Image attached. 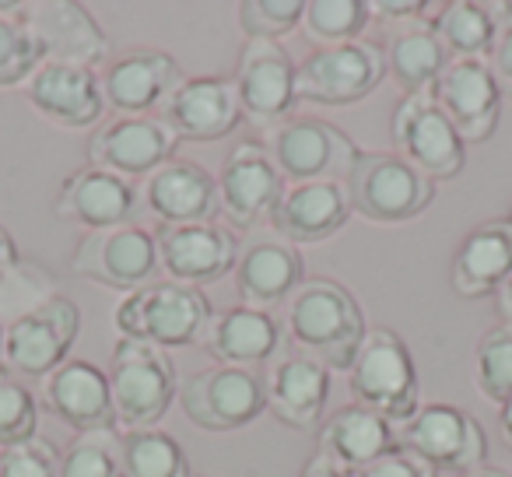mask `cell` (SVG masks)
Listing matches in <instances>:
<instances>
[{"mask_svg": "<svg viewBox=\"0 0 512 477\" xmlns=\"http://www.w3.org/2000/svg\"><path fill=\"white\" fill-rule=\"evenodd\" d=\"M39 428V397L25 379L0 365V449L15 442L36 439Z\"/></svg>", "mask_w": 512, "mask_h": 477, "instance_id": "74e56055", "label": "cell"}, {"mask_svg": "<svg viewBox=\"0 0 512 477\" xmlns=\"http://www.w3.org/2000/svg\"><path fill=\"white\" fill-rule=\"evenodd\" d=\"M155 246L158 267L169 274V281L186 288H204L221 281L239 257V239L221 221L158 225Z\"/></svg>", "mask_w": 512, "mask_h": 477, "instance_id": "5bb4252c", "label": "cell"}, {"mask_svg": "<svg viewBox=\"0 0 512 477\" xmlns=\"http://www.w3.org/2000/svg\"><path fill=\"white\" fill-rule=\"evenodd\" d=\"M386 78L383 46L376 43H344L313 50L295 71V92L302 102L320 106H355L369 99Z\"/></svg>", "mask_w": 512, "mask_h": 477, "instance_id": "9c48e42d", "label": "cell"}, {"mask_svg": "<svg viewBox=\"0 0 512 477\" xmlns=\"http://www.w3.org/2000/svg\"><path fill=\"white\" fill-rule=\"evenodd\" d=\"M386 74L404 88V95L432 92L439 74L446 71L449 53L442 50L439 36L432 32V22H404L390 32L383 46Z\"/></svg>", "mask_w": 512, "mask_h": 477, "instance_id": "4dcf8cb0", "label": "cell"}, {"mask_svg": "<svg viewBox=\"0 0 512 477\" xmlns=\"http://www.w3.org/2000/svg\"><path fill=\"white\" fill-rule=\"evenodd\" d=\"M295 64L285 46L278 43H246L235 71V95L239 109L253 127L274 130L292 120V109L299 102L295 92Z\"/></svg>", "mask_w": 512, "mask_h": 477, "instance_id": "9a60e30c", "label": "cell"}, {"mask_svg": "<svg viewBox=\"0 0 512 477\" xmlns=\"http://www.w3.org/2000/svg\"><path fill=\"white\" fill-rule=\"evenodd\" d=\"M25 15H29V4H0V85L4 88L29 81L43 64V50Z\"/></svg>", "mask_w": 512, "mask_h": 477, "instance_id": "e575fe53", "label": "cell"}, {"mask_svg": "<svg viewBox=\"0 0 512 477\" xmlns=\"http://www.w3.org/2000/svg\"><path fill=\"white\" fill-rule=\"evenodd\" d=\"M512 274V218L470 228L453 253V292L460 299H488Z\"/></svg>", "mask_w": 512, "mask_h": 477, "instance_id": "f546056e", "label": "cell"}, {"mask_svg": "<svg viewBox=\"0 0 512 477\" xmlns=\"http://www.w3.org/2000/svg\"><path fill=\"white\" fill-rule=\"evenodd\" d=\"M348 186L334 179H316V183H288L278 207L271 214L274 232L285 243H327L351 218Z\"/></svg>", "mask_w": 512, "mask_h": 477, "instance_id": "d4e9b609", "label": "cell"}, {"mask_svg": "<svg viewBox=\"0 0 512 477\" xmlns=\"http://www.w3.org/2000/svg\"><path fill=\"white\" fill-rule=\"evenodd\" d=\"M285 327L288 341L299 348V355L316 358L320 365L351 369L358 348H362L369 323L358 306V299L330 278H306L295 295L285 302Z\"/></svg>", "mask_w": 512, "mask_h": 477, "instance_id": "6da1fadb", "label": "cell"}, {"mask_svg": "<svg viewBox=\"0 0 512 477\" xmlns=\"http://www.w3.org/2000/svg\"><path fill=\"white\" fill-rule=\"evenodd\" d=\"M498 11L502 4H477V0H453L442 4L432 18V32L439 36L449 60H488L495 43Z\"/></svg>", "mask_w": 512, "mask_h": 477, "instance_id": "1f68e13d", "label": "cell"}, {"mask_svg": "<svg viewBox=\"0 0 512 477\" xmlns=\"http://www.w3.org/2000/svg\"><path fill=\"white\" fill-rule=\"evenodd\" d=\"M460 477H512V474H505V470H498V467H474Z\"/></svg>", "mask_w": 512, "mask_h": 477, "instance_id": "c3c4849f", "label": "cell"}, {"mask_svg": "<svg viewBox=\"0 0 512 477\" xmlns=\"http://www.w3.org/2000/svg\"><path fill=\"white\" fill-rule=\"evenodd\" d=\"M397 446V425L362 404H348L334 411L316 432V453L327 456L330 463H337L348 474H358L369 463H376L379 456L393 453Z\"/></svg>", "mask_w": 512, "mask_h": 477, "instance_id": "83f0119b", "label": "cell"}, {"mask_svg": "<svg viewBox=\"0 0 512 477\" xmlns=\"http://www.w3.org/2000/svg\"><path fill=\"white\" fill-rule=\"evenodd\" d=\"M306 15V0H242L239 29L249 43H278L281 36L295 32Z\"/></svg>", "mask_w": 512, "mask_h": 477, "instance_id": "f35d334b", "label": "cell"}, {"mask_svg": "<svg viewBox=\"0 0 512 477\" xmlns=\"http://www.w3.org/2000/svg\"><path fill=\"white\" fill-rule=\"evenodd\" d=\"M57 477H123L120 439L113 432H78L60 453Z\"/></svg>", "mask_w": 512, "mask_h": 477, "instance_id": "8d00e7d4", "label": "cell"}, {"mask_svg": "<svg viewBox=\"0 0 512 477\" xmlns=\"http://www.w3.org/2000/svg\"><path fill=\"white\" fill-rule=\"evenodd\" d=\"M348 383L355 393V404L390 418L393 425H404L418 411V365L404 337L390 327H369L355 362L348 369Z\"/></svg>", "mask_w": 512, "mask_h": 477, "instance_id": "3957f363", "label": "cell"}, {"mask_svg": "<svg viewBox=\"0 0 512 477\" xmlns=\"http://www.w3.org/2000/svg\"><path fill=\"white\" fill-rule=\"evenodd\" d=\"M99 81L109 109L123 116H144L151 106H162L169 99V92L183 81V74L165 50L137 46V50H127L109 60Z\"/></svg>", "mask_w": 512, "mask_h": 477, "instance_id": "603a6c76", "label": "cell"}, {"mask_svg": "<svg viewBox=\"0 0 512 477\" xmlns=\"http://www.w3.org/2000/svg\"><path fill=\"white\" fill-rule=\"evenodd\" d=\"M390 134L397 144V155L411 162L428 179H453L463 172L467 151L449 123V116L439 109L432 92L404 95L390 116Z\"/></svg>", "mask_w": 512, "mask_h": 477, "instance_id": "30bf717a", "label": "cell"}, {"mask_svg": "<svg viewBox=\"0 0 512 477\" xmlns=\"http://www.w3.org/2000/svg\"><path fill=\"white\" fill-rule=\"evenodd\" d=\"M355 477H435V470L425 460H418L414 453H407L404 446H397L393 453L379 456L376 463L358 470Z\"/></svg>", "mask_w": 512, "mask_h": 477, "instance_id": "b9f144b4", "label": "cell"}, {"mask_svg": "<svg viewBox=\"0 0 512 477\" xmlns=\"http://www.w3.org/2000/svg\"><path fill=\"white\" fill-rule=\"evenodd\" d=\"M488 67L495 74L502 95H512V4H502V11H498V29L488 53Z\"/></svg>", "mask_w": 512, "mask_h": 477, "instance_id": "60d3db41", "label": "cell"}, {"mask_svg": "<svg viewBox=\"0 0 512 477\" xmlns=\"http://www.w3.org/2000/svg\"><path fill=\"white\" fill-rule=\"evenodd\" d=\"M498 432H502L505 446L512 449V393L498 404Z\"/></svg>", "mask_w": 512, "mask_h": 477, "instance_id": "7dc6e473", "label": "cell"}, {"mask_svg": "<svg viewBox=\"0 0 512 477\" xmlns=\"http://www.w3.org/2000/svg\"><path fill=\"white\" fill-rule=\"evenodd\" d=\"M81 309L64 295L4 323V369L18 379H46L67 362L78 341Z\"/></svg>", "mask_w": 512, "mask_h": 477, "instance_id": "52a82bcc", "label": "cell"}, {"mask_svg": "<svg viewBox=\"0 0 512 477\" xmlns=\"http://www.w3.org/2000/svg\"><path fill=\"white\" fill-rule=\"evenodd\" d=\"M397 439L435 474L439 470L467 474L474 467H484V456H488V435L481 421L456 404L418 407L404 425H397Z\"/></svg>", "mask_w": 512, "mask_h": 477, "instance_id": "ba28073f", "label": "cell"}, {"mask_svg": "<svg viewBox=\"0 0 512 477\" xmlns=\"http://www.w3.org/2000/svg\"><path fill=\"white\" fill-rule=\"evenodd\" d=\"M264 148L271 151L285 183H316V179L344 183L355 158L362 155V148L341 127L316 116H292L288 123L274 127Z\"/></svg>", "mask_w": 512, "mask_h": 477, "instance_id": "8992f818", "label": "cell"}, {"mask_svg": "<svg viewBox=\"0 0 512 477\" xmlns=\"http://www.w3.org/2000/svg\"><path fill=\"white\" fill-rule=\"evenodd\" d=\"M43 404L78 432H113L116 425L106 369L85 358H67L57 372L43 379Z\"/></svg>", "mask_w": 512, "mask_h": 477, "instance_id": "484cf974", "label": "cell"}, {"mask_svg": "<svg viewBox=\"0 0 512 477\" xmlns=\"http://www.w3.org/2000/svg\"><path fill=\"white\" fill-rule=\"evenodd\" d=\"M18 264V246H15V235L8 228L0 225V278Z\"/></svg>", "mask_w": 512, "mask_h": 477, "instance_id": "f6af8a7d", "label": "cell"}, {"mask_svg": "<svg viewBox=\"0 0 512 477\" xmlns=\"http://www.w3.org/2000/svg\"><path fill=\"white\" fill-rule=\"evenodd\" d=\"M372 22V8L365 0H309L306 15H302V29H306L309 43L323 46H344L358 43L362 32Z\"/></svg>", "mask_w": 512, "mask_h": 477, "instance_id": "836d02e7", "label": "cell"}, {"mask_svg": "<svg viewBox=\"0 0 512 477\" xmlns=\"http://www.w3.org/2000/svg\"><path fill=\"white\" fill-rule=\"evenodd\" d=\"M299 477H355V474H348V470H341V467H337V463H330L327 456L313 453L306 463H302Z\"/></svg>", "mask_w": 512, "mask_h": 477, "instance_id": "ee69618b", "label": "cell"}, {"mask_svg": "<svg viewBox=\"0 0 512 477\" xmlns=\"http://www.w3.org/2000/svg\"><path fill=\"white\" fill-rule=\"evenodd\" d=\"M141 207V193L130 179L116 176V172L85 169L71 172L60 186L57 200H53V211L64 221H74L85 232H102V228H116V225H130Z\"/></svg>", "mask_w": 512, "mask_h": 477, "instance_id": "7402d4cb", "label": "cell"}, {"mask_svg": "<svg viewBox=\"0 0 512 477\" xmlns=\"http://www.w3.org/2000/svg\"><path fill=\"white\" fill-rule=\"evenodd\" d=\"M285 341V330L264 309L232 306L211 313L204 334H200V348L214 358L218 365H235V369H249L267 358H274Z\"/></svg>", "mask_w": 512, "mask_h": 477, "instance_id": "f1b7e54d", "label": "cell"}, {"mask_svg": "<svg viewBox=\"0 0 512 477\" xmlns=\"http://www.w3.org/2000/svg\"><path fill=\"white\" fill-rule=\"evenodd\" d=\"M474 386L484 400L502 404L512 393V327H491L474 348Z\"/></svg>", "mask_w": 512, "mask_h": 477, "instance_id": "d590c367", "label": "cell"}, {"mask_svg": "<svg viewBox=\"0 0 512 477\" xmlns=\"http://www.w3.org/2000/svg\"><path fill=\"white\" fill-rule=\"evenodd\" d=\"M162 120L176 141H221L242 120L235 81L221 74L183 78L162 102Z\"/></svg>", "mask_w": 512, "mask_h": 477, "instance_id": "e0dca14e", "label": "cell"}, {"mask_svg": "<svg viewBox=\"0 0 512 477\" xmlns=\"http://www.w3.org/2000/svg\"><path fill=\"white\" fill-rule=\"evenodd\" d=\"M25 99L32 102L39 116L67 130L95 127L106 113L99 74L88 67L53 64V60H43L36 74L25 81Z\"/></svg>", "mask_w": 512, "mask_h": 477, "instance_id": "44dd1931", "label": "cell"}, {"mask_svg": "<svg viewBox=\"0 0 512 477\" xmlns=\"http://www.w3.org/2000/svg\"><path fill=\"white\" fill-rule=\"evenodd\" d=\"M71 271L106 288L137 292V288L151 285V274L158 271L155 232L134 225V221L102 228V232H85L71 253Z\"/></svg>", "mask_w": 512, "mask_h": 477, "instance_id": "7c38bea8", "label": "cell"}, {"mask_svg": "<svg viewBox=\"0 0 512 477\" xmlns=\"http://www.w3.org/2000/svg\"><path fill=\"white\" fill-rule=\"evenodd\" d=\"M60 453L46 439H25L0 449V477H57Z\"/></svg>", "mask_w": 512, "mask_h": 477, "instance_id": "ab89813d", "label": "cell"}, {"mask_svg": "<svg viewBox=\"0 0 512 477\" xmlns=\"http://www.w3.org/2000/svg\"><path fill=\"white\" fill-rule=\"evenodd\" d=\"M0 365H4V323H0Z\"/></svg>", "mask_w": 512, "mask_h": 477, "instance_id": "681fc988", "label": "cell"}, {"mask_svg": "<svg viewBox=\"0 0 512 477\" xmlns=\"http://www.w3.org/2000/svg\"><path fill=\"white\" fill-rule=\"evenodd\" d=\"M344 186H348L351 211L376 225L418 218L435 197L432 179L411 162H404L397 151H362Z\"/></svg>", "mask_w": 512, "mask_h": 477, "instance_id": "277c9868", "label": "cell"}, {"mask_svg": "<svg viewBox=\"0 0 512 477\" xmlns=\"http://www.w3.org/2000/svg\"><path fill=\"white\" fill-rule=\"evenodd\" d=\"M141 204L158 225H193L214 221L218 207V179L197 162H165L151 176H144Z\"/></svg>", "mask_w": 512, "mask_h": 477, "instance_id": "cb8c5ba5", "label": "cell"}, {"mask_svg": "<svg viewBox=\"0 0 512 477\" xmlns=\"http://www.w3.org/2000/svg\"><path fill=\"white\" fill-rule=\"evenodd\" d=\"M232 274L242 306L271 313L274 306H285L306 281V260L299 246L285 243L281 235H256L239 246Z\"/></svg>", "mask_w": 512, "mask_h": 477, "instance_id": "ac0fdd59", "label": "cell"}, {"mask_svg": "<svg viewBox=\"0 0 512 477\" xmlns=\"http://www.w3.org/2000/svg\"><path fill=\"white\" fill-rule=\"evenodd\" d=\"M109 393L116 421L130 428H151L165 418L176 397V365L162 348L123 337L109 358Z\"/></svg>", "mask_w": 512, "mask_h": 477, "instance_id": "5b68a950", "label": "cell"}, {"mask_svg": "<svg viewBox=\"0 0 512 477\" xmlns=\"http://www.w3.org/2000/svg\"><path fill=\"white\" fill-rule=\"evenodd\" d=\"M120 467L123 477H193L183 446L158 428H130L120 435Z\"/></svg>", "mask_w": 512, "mask_h": 477, "instance_id": "d6a6232c", "label": "cell"}, {"mask_svg": "<svg viewBox=\"0 0 512 477\" xmlns=\"http://www.w3.org/2000/svg\"><path fill=\"white\" fill-rule=\"evenodd\" d=\"M211 313V302L200 288H186L176 281H151L116 306V327L130 341L155 344L162 351L186 348V344L200 341Z\"/></svg>", "mask_w": 512, "mask_h": 477, "instance_id": "7a4b0ae2", "label": "cell"}, {"mask_svg": "<svg viewBox=\"0 0 512 477\" xmlns=\"http://www.w3.org/2000/svg\"><path fill=\"white\" fill-rule=\"evenodd\" d=\"M267 411L295 432L320 425L330 400V369L309 355H281L264 379Z\"/></svg>", "mask_w": 512, "mask_h": 477, "instance_id": "4316f807", "label": "cell"}, {"mask_svg": "<svg viewBox=\"0 0 512 477\" xmlns=\"http://www.w3.org/2000/svg\"><path fill=\"white\" fill-rule=\"evenodd\" d=\"M29 22L32 36H36L43 60L53 64H74L95 71L99 64L109 60V39L92 18V11L74 4V0H43V4H29Z\"/></svg>", "mask_w": 512, "mask_h": 477, "instance_id": "ffe728a7", "label": "cell"}, {"mask_svg": "<svg viewBox=\"0 0 512 477\" xmlns=\"http://www.w3.org/2000/svg\"><path fill=\"white\" fill-rule=\"evenodd\" d=\"M285 176L274 165L271 151L256 141H239L218 172L221 218L235 228H253L271 218L285 193Z\"/></svg>", "mask_w": 512, "mask_h": 477, "instance_id": "4fadbf2b", "label": "cell"}, {"mask_svg": "<svg viewBox=\"0 0 512 477\" xmlns=\"http://www.w3.org/2000/svg\"><path fill=\"white\" fill-rule=\"evenodd\" d=\"M439 109L449 116L460 141H488L502 116V88L488 60H449L432 88Z\"/></svg>", "mask_w": 512, "mask_h": 477, "instance_id": "d6986e66", "label": "cell"}, {"mask_svg": "<svg viewBox=\"0 0 512 477\" xmlns=\"http://www.w3.org/2000/svg\"><path fill=\"white\" fill-rule=\"evenodd\" d=\"M372 15H383L390 18V22H418V15H425L428 4L425 0H376V4H369Z\"/></svg>", "mask_w": 512, "mask_h": 477, "instance_id": "7bdbcfd3", "label": "cell"}, {"mask_svg": "<svg viewBox=\"0 0 512 477\" xmlns=\"http://www.w3.org/2000/svg\"><path fill=\"white\" fill-rule=\"evenodd\" d=\"M176 134L162 116H116V120L102 123L88 137V165L95 169L116 172L123 179L151 176L172 162L176 151Z\"/></svg>", "mask_w": 512, "mask_h": 477, "instance_id": "2e32d148", "label": "cell"}, {"mask_svg": "<svg viewBox=\"0 0 512 477\" xmlns=\"http://www.w3.org/2000/svg\"><path fill=\"white\" fill-rule=\"evenodd\" d=\"M495 309H498V316L505 320V327H512V274L502 281V288L495 292Z\"/></svg>", "mask_w": 512, "mask_h": 477, "instance_id": "bcb514c9", "label": "cell"}, {"mask_svg": "<svg viewBox=\"0 0 512 477\" xmlns=\"http://www.w3.org/2000/svg\"><path fill=\"white\" fill-rule=\"evenodd\" d=\"M183 414L204 432H235L267 411L264 379L253 369L211 365L193 372L179 390Z\"/></svg>", "mask_w": 512, "mask_h": 477, "instance_id": "8fae6325", "label": "cell"}]
</instances>
